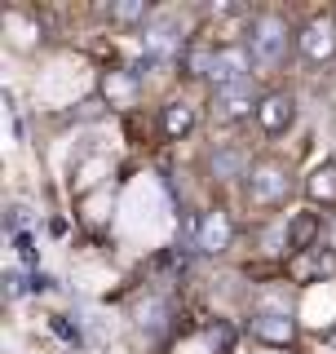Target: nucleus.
I'll return each mask as SVG.
<instances>
[{
  "label": "nucleus",
  "instance_id": "nucleus-15",
  "mask_svg": "<svg viewBox=\"0 0 336 354\" xmlns=\"http://www.w3.org/2000/svg\"><path fill=\"white\" fill-rule=\"evenodd\" d=\"M212 58H217V44L195 40V44H186V53H182V71L186 75H208L212 71Z\"/></svg>",
  "mask_w": 336,
  "mask_h": 354
},
{
  "label": "nucleus",
  "instance_id": "nucleus-21",
  "mask_svg": "<svg viewBox=\"0 0 336 354\" xmlns=\"http://www.w3.org/2000/svg\"><path fill=\"white\" fill-rule=\"evenodd\" d=\"M14 243H18L22 261H36V248H31V235H14Z\"/></svg>",
  "mask_w": 336,
  "mask_h": 354
},
{
  "label": "nucleus",
  "instance_id": "nucleus-20",
  "mask_svg": "<svg viewBox=\"0 0 336 354\" xmlns=\"http://www.w3.org/2000/svg\"><path fill=\"white\" fill-rule=\"evenodd\" d=\"M22 226H27V208H22V204H14V208H9V230H14V235H27Z\"/></svg>",
  "mask_w": 336,
  "mask_h": 354
},
{
  "label": "nucleus",
  "instance_id": "nucleus-6",
  "mask_svg": "<svg viewBox=\"0 0 336 354\" xmlns=\"http://www.w3.org/2000/svg\"><path fill=\"white\" fill-rule=\"evenodd\" d=\"M297 49H301V58L306 62H332L336 58V14H315L301 27V36H297Z\"/></svg>",
  "mask_w": 336,
  "mask_h": 354
},
{
  "label": "nucleus",
  "instance_id": "nucleus-16",
  "mask_svg": "<svg viewBox=\"0 0 336 354\" xmlns=\"http://www.w3.org/2000/svg\"><path fill=\"white\" fill-rule=\"evenodd\" d=\"M111 22H124V27H133V22H147L151 27V5L147 0H115V5H106Z\"/></svg>",
  "mask_w": 336,
  "mask_h": 354
},
{
  "label": "nucleus",
  "instance_id": "nucleus-3",
  "mask_svg": "<svg viewBox=\"0 0 336 354\" xmlns=\"http://www.w3.org/2000/svg\"><path fill=\"white\" fill-rule=\"evenodd\" d=\"M142 71L147 66H164V62H182L186 53V40H182V27L177 18H151V27L142 31Z\"/></svg>",
  "mask_w": 336,
  "mask_h": 354
},
{
  "label": "nucleus",
  "instance_id": "nucleus-14",
  "mask_svg": "<svg viewBox=\"0 0 336 354\" xmlns=\"http://www.w3.org/2000/svg\"><path fill=\"white\" fill-rule=\"evenodd\" d=\"M195 106H190L186 102V97H173V102H168L164 106V133H168V138H186V133L190 129H195Z\"/></svg>",
  "mask_w": 336,
  "mask_h": 354
},
{
  "label": "nucleus",
  "instance_id": "nucleus-9",
  "mask_svg": "<svg viewBox=\"0 0 336 354\" xmlns=\"http://www.w3.org/2000/svg\"><path fill=\"white\" fill-rule=\"evenodd\" d=\"M297 120V97L288 93V88H270V93L261 97V106H256V124H261L265 133H288Z\"/></svg>",
  "mask_w": 336,
  "mask_h": 354
},
{
  "label": "nucleus",
  "instance_id": "nucleus-2",
  "mask_svg": "<svg viewBox=\"0 0 336 354\" xmlns=\"http://www.w3.org/2000/svg\"><path fill=\"white\" fill-rule=\"evenodd\" d=\"M243 186H248V199L256 208H279L292 195V169L283 160H252Z\"/></svg>",
  "mask_w": 336,
  "mask_h": 354
},
{
  "label": "nucleus",
  "instance_id": "nucleus-17",
  "mask_svg": "<svg viewBox=\"0 0 336 354\" xmlns=\"http://www.w3.org/2000/svg\"><path fill=\"white\" fill-rule=\"evenodd\" d=\"M106 97H111V106H133V97H138V80L124 71H111L106 75Z\"/></svg>",
  "mask_w": 336,
  "mask_h": 354
},
{
  "label": "nucleus",
  "instance_id": "nucleus-1",
  "mask_svg": "<svg viewBox=\"0 0 336 354\" xmlns=\"http://www.w3.org/2000/svg\"><path fill=\"white\" fill-rule=\"evenodd\" d=\"M292 40L297 36H292V27H288V18L279 14V9H261V14L252 18V27H248V49H252V62L261 66V71L283 66Z\"/></svg>",
  "mask_w": 336,
  "mask_h": 354
},
{
  "label": "nucleus",
  "instance_id": "nucleus-10",
  "mask_svg": "<svg viewBox=\"0 0 336 354\" xmlns=\"http://www.w3.org/2000/svg\"><path fill=\"white\" fill-rule=\"evenodd\" d=\"M292 279L297 283H315V279H328V274H336V252L332 248H310V252H301V257H292Z\"/></svg>",
  "mask_w": 336,
  "mask_h": 354
},
{
  "label": "nucleus",
  "instance_id": "nucleus-8",
  "mask_svg": "<svg viewBox=\"0 0 336 354\" xmlns=\"http://www.w3.org/2000/svg\"><path fill=\"white\" fill-rule=\"evenodd\" d=\"M252 49L248 44H221L217 49V58H212V71H208V80L217 84V88H226V84H243V80H252Z\"/></svg>",
  "mask_w": 336,
  "mask_h": 354
},
{
  "label": "nucleus",
  "instance_id": "nucleus-5",
  "mask_svg": "<svg viewBox=\"0 0 336 354\" xmlns=\"http://www.w3.org/2000/svg\"><path fill=\"white\" fill-rule=\"evenodd\" d=\"M248 332L261 341V346H279V350L297 346V319H292V310H288V306H261V310H252Z\"/></svg>",
  "mask_w": 336,
  "mask_h": 354
},
{
  "label": "nucleus",
  "instance_id": "nucleus-7",
  "mask_svg": "<svg viewBox=\"0 0 336 354\" xmlns=\"http://www.w3.org/2000/svg\"><path fill=\"white\" fill-rule=\"evenodd\" d=\"M230 243H234V217L226 213V208H208V213L195 221V252L221 257Z\"/></svg>",
  "mask_w": 336,
  "mask_h": 354
},
{
  "label": "nucleus",
  "instance_id": "nucleus-18",
  "mask_svg": "<svg viewBox=\"0 0 336 354\" xmlns=\"http://www.w3.org/2000/svg\"><path fill=\"white\" fill-rule=\"evenodd\" d=\"M208 341H212V346H217L221 354H230V346H234V332H230L226 324H212V328H208Z\"/></svg>",
  "mask_w": 336,
  "mask_h": 354
},
{
  "label": "nucleus",
  "instance_id": "nucleus-4",
  "mask_svg": "<svg viewBox=\"0 0 336 354\" xmlns=\"http://www.w3.org/2000/svg\"><path fill=\"white\" fill-rule=\"evenodd\" d=\"M261 97H265V93H261L252 80L226 84V88H217V93H212V120H217V124H239V120L256 115Z\"/></svg>",
  "mask_w": 336,
  "mask_h": 354
},
{
  "label": "nucleus",
  "instance_id": "nucleus-11",
  "mask_svg": "<svg viewBox=\"0 0 336 354\" xmlns=\"http://www.w3.org/2000/svg\"><path fill=\"white\" fill-rule=\"evenodd\" d=\"M319 239H323L319 213H297L292 221H288V252H292V257H301V252H310V248H319Z\"/></svg>",
  "mask_w": 336,
  "mask_h": 354
},
{
  "label": "nucleus",
  "instance_id": "nucleus-13",
  "mask_svg": "<svg viewBox=\"0 0 336 354\" xmlns=\"http://www.w3.org/2000/svg\"><path fill=\"white\" fill-rule=\"evenodd\" d=\"M306 195L323 208H336V160H323L306 177Z\"/></svg>",
  "mask_w": 336,
  "mask_h": 354
},
{
  "label": "nucleus",
  "instance_id": "nucleus-12",
  "mask_svg": "<svg viewBox=\"0 0 336 354\" xmlns=\"http://www.w3.org/2000/svg\"><path fill=\"white\" fill-rule=\"evenodd\" d=\"M208 169H212L217 182H234V177H248L252 160H248V151H243V147H217V151L208 155Z\"/></svg>",
  "mask_w": 336,
  "mask_h": 354
},
{
  "label": "nucleus",
  "instance_id": "nucleus-22",
  "mask_svg": "<svg viewBox=\"0 0 336 354\" xmlns=\"http://www.w3.org/2000/svg\"><path fill=\"white\" fill-rule=\"evenodd\" d=\"M323 248H332V252H336V213H332L328 226H323Z\"/></svg>",
  "mask_w": 336,
  "mask_h": 354
},
{
  "label": "nucleus",
  "instance_id": "nucleus-19",
  "mask_svg": "<svg viewBox=\"0 0 336 354\" xmlns=\"http://www.w3.org/2000/svg\"><path fill=\"white\" fill-rule=\"evenodd\" d=\"M22 292H27V279H22L18 270H9V274H5V297H9V301H18Z\"/></svg>",
  "mask_w": 336,
  "mask_h": 354
}]
</instances>
